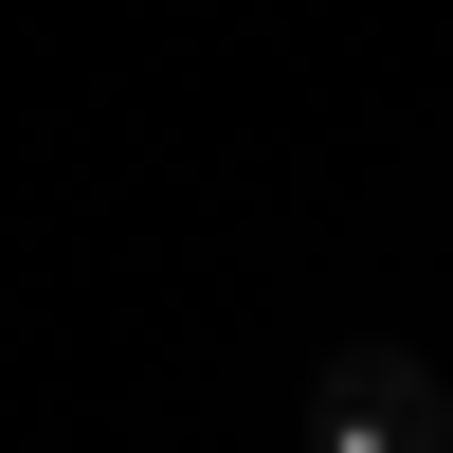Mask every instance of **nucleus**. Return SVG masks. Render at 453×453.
<instances>
[{
	"label": "nucleus",
	"mask_w": 453,
	"mask_h": 453,
	"mask_svg": "<svg viewBox=\"0 0 453 453\" xmlns=\"http://www.w3.org/2000/svg\"><path fill=\"white\" fill-rule=\"evenodd\" d=\"M309 453H453V399L418 345H345L309 381Z\"/></svg>",
	"instance_id": "nucleus-1"
}]
</instances>
